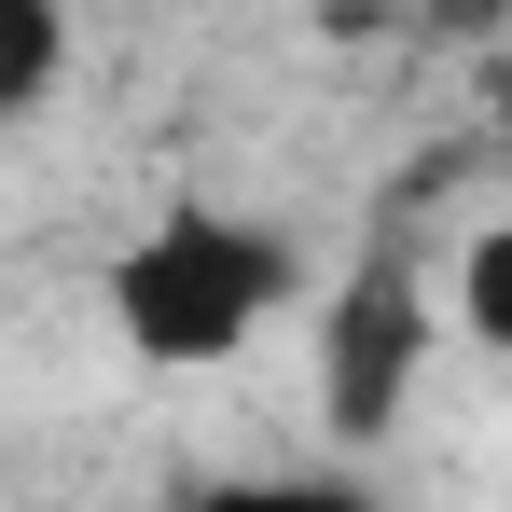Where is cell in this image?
<instances>
[{"label": "cell", "instance_id": "3957f363", "mask_svg": "<svg viewBox=\"0 0 512 512\" xmlns=\"http://www.w3.org/2000/svg\"><path fill=\"white\" fill-rule=\"evenodd\" d=\"M194 512H374L360 471H236V485H208Z\"/></svg>", "mask_w": 512, "mask_h": 512}, {"label": "cell", "instance_id": "5b68a950", "mask_svg": "<svg viewBox=\"0 0 512 512\" xmlns=\"http://www.w3.org/2000/svg\"><path fill=\"white\" fill-rule=\"evenodd\" d=\"M56 56H70V28L42 0H0V111H28V97L56 84Z\"/></svg>", "mask_w": 512, "mask_h": 512}, {"label": "cell", "instance_id": "6da1fadb", "mask_svg": "<svg viewBox=\"0 0 512 512\" xmlns=\"http://www.w3.org/2000/svg\"><path fill=\"white\" fill-rule=\"evenodd\" d=\"M97 291H111V333L153 374H208V360H236L291 305V250L263 222H236V208H167V222H139L111 250Z\"/></svg>", "mask_w": 512, "mask_h": 512}, {"label": "cell", "instance_id": "277c9868", "mask_svg": "<svg viewBox=\"0 0 512 512\" xmlns=\"http://www.w3.org/2000/svg\"><path fill=\"white\" fill-rule=\"evenodd\" d=\"M457 333L471 346H512V222H485L457 250Z\"/></svg>", "mask_w": 512, "mask_h": 512}, {"label": "cell", "instance_id": "7a4b0ae2", "mask_svg": "<svg viewBox=\"0 0 512 512\" xmlns=\"http://www.w3.org/2000/svg\"><path fill=\"white\" fill-rule=\"evenodd\" d=\"M416 360H429V291H416L402 250H374L333 291V319H319V416L346 443H374V429L416 402Z\"/></svg>", "mask_w": 512, "mask_h": 512}, {"label": "cell", "instance_id": "52a82bcc", "mask_svg": "<svg viewBox=\"0 0 512 512\" xmlns=\"http://www.w3.org/2000/svg\"><path fill=\"white\" fill-rule=\"evenodd\" d=\"M499 512H512V499H499Z\"/></svg>", "mask_w": 512, "mask_h": 512}, {"label": "cell", "instance_id": "8992f818", "mask_svg": "<svg viewBox=\"0 0 512 512\" xmlns=\"http://www.w3.org/2000/svg\"><path fill=\"white\" fill-rule=\"evenodd\" d=\"M499 111H512V56H499Z\"/></svg>", "mask_w": 512, "mask_h": 512}]
</instances>
